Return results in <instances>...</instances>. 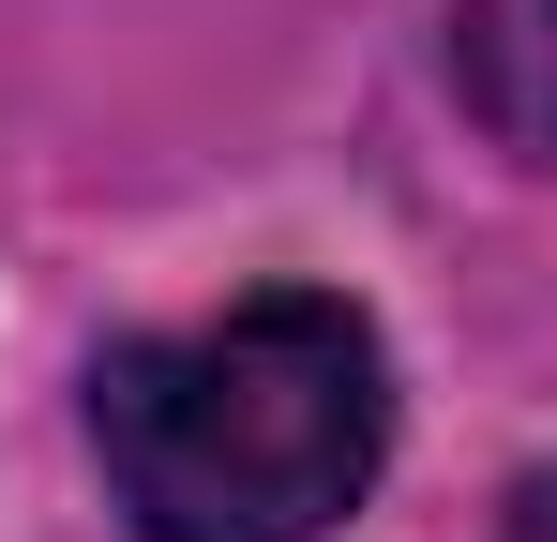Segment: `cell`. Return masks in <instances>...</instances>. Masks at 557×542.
I'll use <instances>...</instances> for the list:
<instances>
[{"label": "cell", "instance_id": "1", "mask_svg": "<svg viewBox=\"0 0 557 542\" xmlns=\"http://www.w3.org/2000/svg\"><path fill=\"white\" fill-rule=\"evenodd\" d=\"M91 452L136 542H317L392 467V361L332 286H257L226 317L91 361Z\"/></svg>", "mask_w": 557, "mask_h": 542}, {"label": "cell", "instance_id": "2", "mask_svg": "<svg viewBox=\"0 0 557 542\" xmlns=\"http://www.w3.org/2000/svg\"><path fill=\"white\" fill-rule=\"evenodd\" d=\"M497 542H557V452L512 482V497H497Z\"/></svg>", "mask_w": 557, "mask_h": 542}]
</instances>
